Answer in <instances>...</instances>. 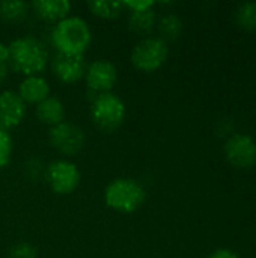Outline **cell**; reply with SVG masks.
<instances>
[{
	"instance_id": "6da1fadb",
	"label": "cell",
	"mask_w": 256,
	"mask_h": 258,
	"mask_svg": "<svg viewBox=\"0 0 256 258\" xmlns=\"http://www.w3.org/2000/svg\"><path fill=\"white\" fill-rule=\"evenodd\" d=\"M9 45V68L24 77L39 76L48 65V50L32 35L14 39Z\"/></svg>"
},
{
	"instance_id": "7a4b0ae2",
	"label": "cell",
	"mask_w": 256,
	"mask_h": 258,
	"mask_svg": "<svg viewBox=\"0 0 256 258\" xmlns=\"http://www.w3.org/2000/svg\"><path fill=\"white\" fill-rule=\"evenodd\" d=\"M50 39L57 53L84 56L92 41V32L81 17H66L53 26Z\"/></svg>"
},
{
	"instance_id": "3957f363",
	"label": "cell",
	"mask_w": 256,
	"mask_h": 258,
	"mask_svg": "<svg viewBox=\"0 0 256 258\" xmlns=\"http://www.w3.org/2000/svg\"><path fill=\"white\" fill-rule=\"evenodd\" d=\"M146 200L145 187L133 178H116L104 190L106 206L118 213H133Z\"/></svg>"
},
{
	"instance_id": "277c9868",
	"label": "cell",
	"mask_w": 256,
	"mask_h": 258,
	"mask_svg": "<svg viewBox=\"0 0 256 258\" xmlns=\"http://www.w3.org/2000/svg\"><path fill=\"white\" fill-rule=\"evenodd\" d=\"M125 112L122 98L113 92L100 94L91 101V118L95 127L104 133H112L119 128L125 119Z\"/></svg>"
},
{
	"instance_id": "5b68a950",
	"label": "cell",
	"mask_w": 256,
	"mask_h": 258,
	"mask_svg": "<svg viewBox=\"0 0 256 258\" xmlns=\"http://www.w3.org/2000/svg\"><path fill=\"white\" fill-rule=\"evenodd\" d=\"M169 56L167 42L160 36L143 38L131 50V63L143 73H154L164 65Z\"/></svg>"
},
{
	"instance_id": "8992f818",
	"label": "cell",
	"mask_w": 256,
	"mask_h": 258,
	"mask_svg": "<svg viewBox=\"0 0 256 258\" xmlns=\"http://www.w3.org/2000/svg\"><path fill=\"white\" fill-rule=\"evenodd\" d=\"M45 181L50 189L57 195H69L80 184L78 166L69 160H54L45 168Z\"/></svg>"
},
{
	"instance_id": "52a82bcc",
	"label": "cell",
	"mask_w": 256,
	"mask_h": 258,
	"mask_svg": "<svg viewBox=\"0 0 256 258\" xmlns=\"http://www.w3.org/2000/svg\"><path fill=\"white\" fill-rule=\"evenodd\" d=\"M48 141L50 145L60 154L74 156L83 148L86 142V136L78 125L68 121H62L60 124L50 128Z\"/></svg>"
},
{
	"instance_id": "ba28073f",
	"label": "cell",
	"mask_w": 256,
	"mask_h": 258,
	"mask_svg": "<svg viewBox=\"0 0 256 258\" xmlns=\"http://www.w3.org/2000/svg\"><path fill=\"white\" fill-rule=\"evenodd\" d=\"M225 159L235 169H249L256 163V142L243 133L232 135L225 142Z\"/></svg>"
},
{
	"instance_id": "9c48e42d",
	"label": "cell",
	"mask_w": 256,
	"mask_h": 258,
	"mask_svg": "<svg viewBox=\"0 0 256 258\" xmlns=\"http://www.w3.org/2000/svg\"><path fill=\"white\" fill-rule=\"evenodd\" d=\"M116 80H118V70L113 62L107 59H97L88 63L84 82L89 92L95 95L112 92Z\"/></svg>"
},
{
	"instance_id": "30bf717a",
	"label": "cell",
	"mask_w": 256,
	"mask_h": 258,
	"mask_svg": "<svg viewBox=\"0 0 256 258\" xmlns=\"http://www.w3.org/2000/svg\"><path fill=\"white\" fill-rule=\"evenodd\" d=\"M88 63L84 60V56L80 54H63L56 53V56L51 60V70L56 79L62 83L71 85L77 83L78 80L84 79Z\"/></svg>"
},
{
	"instance_id": "8fae6325",
	"label": "cell",
	"mask_w": 256,
	"mask_h": 258,
	"mask_svg": "<svg viewBox=\"0 0 256 258\" xmlns=\"http://www.w3.org/2000/svg\"><path fill=\"white\" fill-rule=\"evenodd\" d=\"M26 115V104L15 91L0 92V128L9 130L17 127Z\"/></svg>"
},
{
	"instance_id": "7c38bea8",
	"label": "cell",
	"mask_w": 256,
	"mask_h": 258,
	"mask_svg": "<svg viewBox=\"0 0 256 258\" xmlns=\"http://www.w3.org/2000/svg\"><path fill=\"white\" fill-rule=\"evenodd\" d=\"M18 95L24 104H39L50 97V85L41 76H29L18 86Z\"/></svg>"
},
{
	"instance_id": "4fadbf2b",
	"label": "cell",
	"mask_w": 256,
	"mask_h": 258,
	"mask_svg": "<svg viewBox=\"0 0 256 258\" xmlns=\"http://www.w3.org/2000/svg\"><path fill=\"white\" fill-rule=\"evenodd\" d=\"M32 9L42 21L59 23L69 17L71 3L68 0H35L32 2Z\"/></svg>"
},
{
	"instance_id": "5bb4252c",
	"label": "cell",
	"mask_w": 256,
	"mask_h": 258,
	"mask_svg": "<svg viewBox=\"0 0 256 258\" xmlns=\"http://www.w3.org/2000/svg\"><path fill=\"white\" fill-rule=\"evenodd\" d=\"M36 118L39 122L48 125L50 128L60 124L65 118V106L57 97H47L44 101L36 104L35 109Z\"/></svg>"
},
{
	"instance_id": "9a60e30c",
	"label": "cell",
	"mask_w": 256,
	"mask_h": 258,
	"mask_svg": "<svg viewBox=\"0 0 256 258\" xmlns=\"http://www.w3.org/2000/svg\"><path fill=\"white\" fill-rule=\"evenodd\" d=\"M155 23H157V15L152 8L142 9V11H131L128 17V27L139 35H145L151 32Z\"/></svg>"
},
{
	"instance_id": "2e32d148",
	"label": "cell",
	"mask_w": 256,
	"mask_h": 258,
	"mask_svg": "<svg viewBox=\"0 0 256 258\" xmlns=\"http://www.w3.org/2000/svg\"><path fill=\"white\" fill-rule=\"evenodd\" d=\"M30 5L20 0H5L0 2V20L6 23H18L24 20L29 14Z\"/></svg>"
},
{
	"instance_id": "e0dca14e",
	"label": "cell",
	"mask_w": 256,
	"mask_h": 258,
	"mask_svg": "<svg viewBox=\"0 0 256 258\" xmlns=\"http://www.w3.org/2000/svg\"><path fill=\"white\" fill-rule=\"evenodd\" d=\"M89 11L104 20H113L118 18L124 9L122 2H109V0H92L88 2Z\"/></svg>"
},
{
	"instance_id": "ac0fdd59",
	"label": "cell",
	"mask_w": 256,
	"mask_h": 258,
	"mask_svg": "<svg viewBox=\"0 0 256 258\" xmlns=\"http://www.w3.org/2000/svg\"><path fill=\"white\" fill-rule=\"evenodd\" d=\"M158 32H160V38L163 41H174L177 39L181 32H183V21L178 15L175 14H166L160 18L158 21Z\"/></svg>"
},
{
	"instance_id": "d6986e66",
	"label": "cell",
	"mask_w": 256,
	"mask_h": 258,
	"mask_svg": "<svg viewBox=\"0 0 256 258\" xmlns=\"http://www.w3.org/2000/svg\"><path fill=\"white\" fill-rule=\"evenodd\" d=\"M237 24L246 30H256V3H243L235 12Z\"/></svg>"
},
{
	"instance_id": "ffe728a7",
	"label": "cell",
	"mask_w": 256,
	"mask_h": 258,
	"mask_svg": "<svg viewBox=\"0 0 256 258\" xmlns=\"http://www.w3.org/2000/svg\"><path fill=\"white\" fill-rule=\"evenodd\" d=\"M12 150H14V141L11 133L0 128V169L8 166V163L11 162Z\"/></svg>"
},
{
	"instance_id": "44dd1931",
	"label": "cell",
	"mask_w": 256,
	"mask_h": 258,
	"mask_svg": "<svg viewBox=\"0 0 256 258\" xmlns=\"http://www.w3.org/2000/svg\"><path fill=\"white\" fill-rule=\"evenodd\" d=\"M9 258H38V251L32 245L21 242L11 248Z\"/></svg>"
},
{
	"instance_id": "7402d4cb",
	"label": "cell",
	"mask_w": 256,
	"mask_h": 258,
	"mask_svg": "<svg viewBox=\"0 0 256 258\" xmlns=\"http://www.w3.org/2000/svg\"><path fill=\"white\" fill-rule=\"evenodd\" d=\"M124 8L131 11H142V9H148L154 6V2L151 0H128V2H122Z\"/></svg>"
},
{
	"instance_id": "603a6c76",
	"label": "cell",
	"mask_w": 256,
	"mask_h": 258,
	"mask_svg": "<svg viewBox=\"0 0 256 258\" xmlns=\"http://www.w3.org/2000/svg\"><path fill=\"white\" fill-rule=\"evenodd\" d=\"M208 258H240L234 251L231 249H226V248H222V249H216L211 255Z\"/></svg>"
},
{
	"instance_id": "cb8c5ba5",
	"label": "cell",
	"mask_w": 256,
	"mask_h": 258,
	"mask_svg": "<svg viewBox=\"0 0 256 258\" xmlns=\"http://www.w3.org/2000/svg\"><path fill=\"white\" fill-rule=\"evenodd\" d=\"M9 63L8 62H0V85L8 79L9 76Z\"/></svg>"
},
{
	"instance_id": "d4e9b609",
	"label": "cell",
	"mask_w": 256,
	"mask_h": 258,
	"mask_svg": "<svg viewBox=\"0 0 256 258\" xmlns=\"http://www.w3.org/2000/svg\"><path fill=\"white\" fill-rule=\"evenodd\" d=\"M9 60V45L0 42V62H8Z\"/></svg>"
}]
</instances>
